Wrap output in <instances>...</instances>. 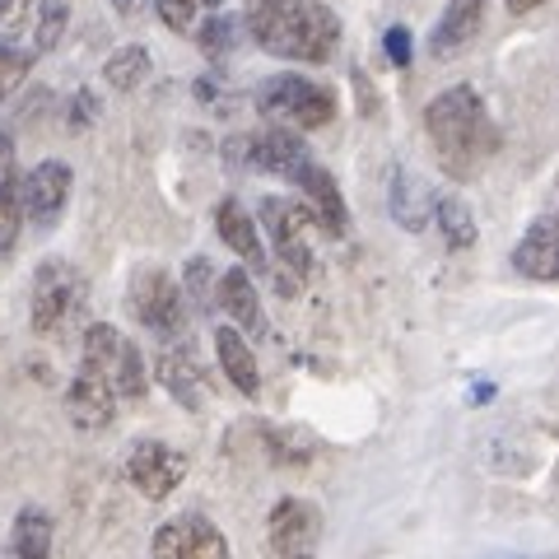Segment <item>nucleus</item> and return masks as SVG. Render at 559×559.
<instances>
[{
  "label": "nucleus",
  "mask_w": 559,
  "mask_h": 559,
  "mask_svg": "<svg viewBox=\"0 0 559 559\" xmlns=\"http://www.w3.org/2000/svg\"><path fill=\"white\" fill-rule=\"evenodd\" d=\"M242 20H248L252 43L280 61L322 66L336 57L341 20L322 0H248Z\"/></svg>",
  "instance_id": "f257e3e1"
},
{
  "label": "nucleus",
  "mask_w": 559,
  "mask_h": 559,
  "mask_svg": "<svg viewBox=\"0 0 559 559\" xmlns=\"http://www.w3.org/2000/svg\"><path fill=\"white\" fill-rule=\"evenodd\" d=\"M425 127L439 145V159L452 173H471L489 150H495V127L485 117V103L471 84H452L448 94H439L425 112Z\"/></svg>",
  "instance_id": "f03ea898"
},
{
  "label": "nucleus",
  "mask_w": 559,
  "mask_h": 559,
  "mask_svg": "<svg viewBox=\"0 0 559 559\" xmlns=\"http://www.w3.org/2000/svg\"><path fill=\"white\" fill-rule=\"evenodd\" d=\"M257 112L271 121V127H285V131H318L336 117V94L326 84L308 80V75H271L261 80L257 90Z\"/></svg>",
  "instance_id": "7ed1b4c3"
},
{
  "label": "nucleus",
  "mask_w": 559,
  "mask_h": 559,
  "mask_svg": "<svg viewBox=\"0 0 559 559\" xmlns=\"http://www.w3.org/2000/svg\"><path fill=\"white\" fill-rule=\"evenodd\" d=\"M131 312L140 318V326H150L154 336H164V341H178L187 331L182 285L164 266H140L131 275Z\"/></svg>",
  "instance_id": "20e7f679"
},
{
  "label": "nucleus",
  "mask_w": 559,
  "mask_h": 559,
  "mask_svg": "<svg viewBox=\"0 0 559 559\" xmlns=\"http://www.w3.org/2000/svg\"><path fill=\"white\" fill-rule=\"evenodd\" d=\"M84 299V280H80V271L70 266V261H61V257H51V261H43L38 266V275H33V304H28V312H33V331H57L66 318H70V308H75Z\"/></svg>",
  "instance_id": "39448f33"
},
{
  "label": "nucleus",
  "mask_w": 559,
  "mask_h": 559,
  "mask_svg": "<svg viewBox=\"0 0 559 559\" xmlns=\"http://www.w3.org/2000/svg\"><path fill=\"white\" fill-rule=\"evenodd\" d=\"M271 550L275 559H318V540H322V513L308 499H280L266 522Z\"/></svg>",
  "instance_id": "423d86ee"
},
{
  "label": "nucleus",
  "mask_w": 559,
  "mask_h": 559,
  "mask_svg": "<svg viewBox=\"0 0 559 559\" xmlns=\"http://www.w3.org/2000/svg\"><path fill=\"white\" fill-rule=\"evenodd\" d=\"M154 559H234L229 540L201 513H182L154 532Z\"/></svg>",
  "instance_id": "0eeeda50"
},
{
  "label": "nucleus",
  "mask_w": 559,
  "mask_h": 559,
  "mask_svg": "<svg viewBox=\"0 0 559 559\" xmlns=\"http://www.w3.org/2000/svg\"><path fill=\"white\" fill-rule=\"evenodd\" d=\"M252 164L261 173H275V178H294L312 154H308V140H299V131H285V127H266L257 135H238V145H229V159Z\"/></svg>",
  "instance_id": "6e6552de"
},
{
  "label": "nucleus",
  "mask_w": 559,
  "mask_h": 559,
  "mask_svg": "<svg viewBox=\"0 0 559 559\" xmlns=\"http://www.w3.org/2000/svg\"><path fill=\"white\" fill-rule=\"evenodd\" d=\"M187 476V457L178 448H168L159 439H140L127 452V480L140 489L145 499H168L173 489Z\"/></svg>",
  "instance_id": "1a4fd4ad"
},
{
  "label": "nucleus",
  "mask_w": 559,
  "mask_h": 559,
  "mask_svg": "<svg viewBox=\"0 0 559 559\" xmlns=\"http://www.w3.org/2000/svg\"><path fill=\"white\" fill-rule=\"evenodd\" d=\"M70 164L61 159H47L28 173V178H20V197H24V219H38V224H57L61 210L70 201Z\"/></svg>",
  "instance_id": "9d476101"
},
{
  "label": "nucleus",
  "mask_w": 559,
  "mask_h": 559,
  "mask_svg": "<svg viewBox=\"0 0 559 559\" xmlns=\"http://www.w3.org/2000/svg\"><path fill=\"white\" fill-rule=\"evenodd\" d=\"M66 415H70V425H75V429H90V433L108 429L112 415H117V392L98 373L80 369L75 382L66 388Z\"/></svg>",
  "instance_id": "9b49d317"
},
{
  "label": "nucleus",
  "mask_w": 559,
  "mask_h": 559,
  "mask_svg": "<svg viewBox=\"0 0 559 559\" xmlns=\"http://www.w3.org/2000/svg\"><path fill=\"white\" fill-rule=\"evenodd\" d=\"M154 378L168 388V396L178 401V406L187 411H201L205 401H210V388H205V373H201V364L197 355H191V345H173L159 355V364H154Z\"/></svg>",
  "instance_id": "f8f14e48"
},
{
  "label": "nucleus",
  "mask_w": 559,
  "mask_h": 559,
  "mask_svg": "<svg viewBox=\"0 0 559 559\" xmlns=\"http://www.w3.org/2000/svg\"><path fill=\"white\" fill-rule=\"evenodd\" d=\"M289 182L308 197L312 219H318L326 234H345V201H341V191H336V178H331L322 164H312V159H308Z\"/></svg>",
  "instance_id": "ddd939ff"
},
{
  "label": "nucleus",
  "mask_w": 559,
  "mask_h": 559,
  "mask_svg": "<svg viewBox=\"0 0 559 559\" xmlns=\"http://www.w3.org/2000/svg\"><path fill=\"white\" fill-rule=\"evenodd\" d=\"M215 229L224 238V248L242 257V266L252 271H266V252H261V234H257V219L242 210L234 197H224L215 205Z\"/></svg>",
  "instance_id": "4468645a"
},
{
  "label": "nucleus",
  "mask_w": 559,
  "mask_h": 559,
  "mask_svg": "<svg viewBox=\"0 0 559 559\" xmlns=\"http://www.w3.org/2000/svg\"><path fill=\"white\" fill-rule=\"evenodd\" d=\"M513 266L532 280H559V219H536L527 234H522Z\"/></svg>",
  "instance_id": "2eb2a0df"
},
{
  "label": "nucleus",
  "mask_w": 559,
  "mask_h": 559,
  "mask_svg": "<svg viewBox=\"0 0 559 559\" xmlns=\"http://www.w3.org/2000/svg\"><path fill=\"white\" fill-rule=\"evenodd\" d=\"M215 304L224 308V318L238 331H252V336L261 331V304H257V285H252L248 266H234L215 280Z\"/></svg>",
  "instance_id": "dca6fc26"
},
{
  "label": "nucleus",
  "mask_w": 559,
  "mask_h": 559,
  "mask_svg": "<svg viewBox=\"0 0 559 559\" xmlns=\"http://www.w3.org/2000/svg\"><path fill=\"white\" fill-rule=\"evenodd\" d=\"M480 24H485V0H448V10L439 14V28L429 38V51L433 57H452V51H462L476 38Z\"/></svg>",
  "instance_id": "f3484780"
},
{
  "label": "nucleus",
  "mask_w": 559,
  "mask_h": 559,
  "mask_svg": "<svg viewBox=\"0 0 559 559\" xmlns=\"http://www.w3.org/2000/svg\"><path fill=\"white\" fill-rule=\"evenodd\" d=\"M388 210H392V219L401 224V229H411V234L425 229V224L433 219V197H429L425 178H415V173L396 168L392 173V187H388Z\"/></svg>",
  "instance_id": "a211bd4d"
},
{
  "label": "nucleus",
  "mask_w": 559,
  "mask_h": 559,
  "mask_svg": "<svg viewBox=\"0 0 559 559\" xmlns=\"http://www.w3.org/2000/svg\"><path fill=\"white\" fill-rule=\"evenodd\" d=\"M215 355H219L224 378H229L242 396H257V392H261L257 355H252V345L242 341V331H238V326H219V331H215Z\"/></svg>",
  "instance_id": "6ab92c4d"
},
{
  "label": "nucleus",
  "mask_w": 559,
  "mask_h": 559,
  "mask_svg": "<svg viewBox=\"0 0 559 559\" xmlns=\"http://www.w3.org/2000/svg\"><path fill=\"white\" fill-rule=\"evenodd\" d=\"M10 559H51V518L43 509H20L10 532Z\"/></svg>",
  "instance_id": "aec40b11"
},
{
  "label": "nucleus",
  "mask_w": 559,
  "mask_h": 559,
  "mask_svg": "<svg viewBox=\"0 0 559 559\" xmlns=\"http://www.w3.org/2000/svg\"><path fill=\"white\" fill-rule=\"evenodd\" d=\"M433 219H439V234L452 252H462L476 242V215H471V205L457 197V191H443V197L433 201Z\"/></svg>",
  "instance_id": "412c9836"
},
{
  "label": "nucleus",
  "mask_w": 559,
  "mask_h": 559,
  "mask_svg": "<svg viewBox=\"0 0 559 559\" xmlns=\"http://www.w3.org/2000/svg\"><path fill=\"white\" fill-rule=\"evenodd\" d=\"M145 75H150V51L140 47V43L117 47L112 57L103 61V80H108L117 94H131V90H140V84H145Z\"/></svg>",
  "instance_id": "4be33fe9"
},
{
  "label": "nucleus",
  "mask_w": 559,
  "mask_h": 559,
  "mask_svg": "<svg viewBox=\"0 0 559 559\" xmlns=\"http://www.w3.org/2000/svg\"><path fill=\"white\" fill-rule=\"evenodd\" d=\"M108 382H112V392L117 396H145V388H150V373H145V355H140V345L131 341V336H121V345H117V359H112V373H108Z\"/></svg>",
  "instance_id": "5701e85b"
},
{
  "label": "nucleus",
  "mask_w": 559,
  "mask_h": 559,
  "mask_svg": "<svg viewBox=\"0 0 559 559\" xmlns=\"http://www.w3.org/2000/svg\"><path fill=\"white\" fill-rule=\"evenodd\" d=\"M24 229V197H20V178H0V257H5Z\"/></svg>",
  "instance_id": "b1692460"
},
{
  "label": "nucleus",
  "mask_w": 559,
  "mask_h": 559,
  "mask_svg": "<svg viewBox=\"0 0 559 559\" xmlns=\"http://www.w3.org/2000/svg\"><path fill=\"white\" fill-rule=\"evenodd\" d=\"M238 20L234 14H210V20L197 28V43H201V51L210 61H219V57H229V51L238 47Z\"/></svg>",
  "instance_id": "393cba45"
},
{
  "label": "nucleus",
  "mask_w": 559,
  "mask_h": 559,
  "mask_svg": "<svg viewBox=\"0 0 559 559\" xmlns=\"http://www.w3.org/2000/svg\"><path fill=\"white\" fill-rule=\"evenodd\" d=\"M66 24H70V5L66 0H43L38 10V28H33V51H51L66 38Z\"/></svg>",
  "instance_id": "a878e982"
},
{
  "label": "nucleus",
  "mask_w": 559,
  "mask_h": 559,
  "mask_svg": "<svg viewBox=\"0 0 559 559\" xmlns=\"http://www.w3.org/2000/svg\"><path fill=\"white\" fill-rule=\"evenodd\" d=\"M28 66H33V51L20 43H0V103H10V94L28 80Z\"/></svg>",
  "instance_id": "bb28decb"
},
{
  "label": "nucleus",
  "mask_w": 559,
  "mask_h": 559,
  "mask_svg": "<svg viewBox=\"0 0 559 559\" xmlns=\"http://www.w3.org/2000/svg\"><path fill=\"white\" fill-rule=\"evenodd\" d=\"M182 289L191 294V299H197V308H210V304H215V271H210V261H205V257L187 261Z\"/></svg>",
  "instance_id": "cd10ccee"
},
{
  "label": "nucleus",
  "mask_w": 559,
  "mask_h": 559,
  "mask_svg": "<svg viewBox=\"0 0 559 559\" xmlns=\"http://www.w3.org/2000/svg\"><path fill=\"white\" fill-rule=\"evenodd\" d=\"M154 10L173 33H191V24H197V0H154Z\"/></svg>",
  "instance_id": "c85d7f7f"
},
{
  "label": "nucleus",
  "mask_w": 559,
  "mask_h": 559,
  "mask_svg": "<svg viewBox=\"0 0 559 559\" xmlns=\"http://www.w3.org/2000/svg\"><path fill=\"white\" fill-rule=\"evenodd\" d=\"M382 47H388L392 66H411V33L401 28V24H392V28H388V38H382Z\"/></svg>",
  "instance_id": "c756f323"
},
{
  "label": "nucleus",
  "mask_w": 559,
  "mask_h": 559,
  "mask_svg": "<svg viewBox=\"0 0 559 559\" xmlns=\"http://www.w3.org/2000/svg\"><path fill=\"white\" fill-rule=\"evenodd\" d=\"M94 117H98V98H94L90 90H80V94H75V108H70V127L80 131V127H90Z\"/></svg>",
  "instance_id": "7c9ffc66"
},
{
  "label": "nucleus",
  "mask_w": 559,
  "mask_h": 559,
  "mask_svg": "<svg viewBox=\"0 0 559 559\" xmlns=\"http://www.w3.org/2000/svg\"><path fill=\"white\" fill-rule=\"evenodd\" d=\"M28 10V0H0V28L20 24V14Z\"/></svg>",
  "instance_id": "2f4dec72"
},
{
  "label": "nucleus",
  "mask_w": 559,
  "mask_h": 559,
  "mask_svg": "<svg viewBox=\"0 0 559 559\" xmlns=\"http://www.w3.org/2000/svg\"><path fill=\"white\" fill-rule=\"evenodd\" d=\"M14 164V145H10V135L0 131V168H10Z\"/></svg>",
  "instance_id": "473e14b6"
},
{
  "label": "nucleus",
  "mask_w": 559,
  "mask_h": 559,
  "mask_svg": "<svg viewBox=\"0 0 559 559\" xmlns=\"http://www.w3.org/2000/svg\"><path fill=\"white\" fill-rule=\"evenodd\" d=\"M513 14H527V10H536V5H546V0H503Z\"/></svg>",
  "instance_id": "72a5a7b5"
},
{
  "label": "nucleus",
  "mask_w": 559,
  "mask_h": 559,
  "mask_svg": "<svg viewBox=\"0 0 559 559\" xmlns=\"http://www.w3.org/2000/svg\"><path fill=\"white\" fill-rule=\"evenodd\" d=\"M112 10H117V14H135L140 0H112Z\"/></svg>",
  "instance_id": "f704fd0d"
},
{
  "label": "nucleus",
  "mask_w": 559,
  "mask_h": 559,
  "mask_svg": "<svg viewBox=\"0 0 559 559\" xmlns=\"http://www.w3.org/2000/svg\"><path fill=\"white\" fill-rule=\"evenodd\" d=\"M485 559H536V555H513V550H495V555H485Z\"/></svg>",
  "instance_id": "c9c22d12"
},
{
  "label": "nucleus",
  "mask_w": 559,
  "mask_h": 559,
  "mask_svg": "<svg viewBox=\"0 0 559 559\" xmlns=\"http://www.w3.org/2000/svg\"><path fill=\"white\" fill-rule=\"evenodd\" d=\"M224 0H197V10H219Z\"/></svg>",
  "instance_id": "e433bc0d"
},
{
  "label": "nucleus",
  "mask_w": 559,
  "mask_h": 559,
  "mask_svg": "<svg viewBox=\"0 0 559 559\" xmlns=\"http://www.w3.org/2000/svg\"><path fill=\"white\" fill-rule=\"evenodd\" d=\"M555 219H559V215H555Z\"/></svg>",
  "instance_id": "4c0bfd02"
}]
</instances>
